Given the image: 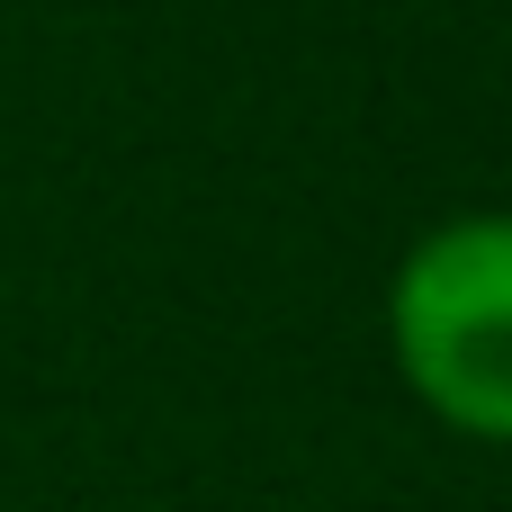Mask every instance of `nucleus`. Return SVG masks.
I'll use <instances>...</instances> for the list:
<instances>
[{"label":"nucleus","instance_id":"1","mask_svg":"<svg viewBox=\"0 0 512 512\" xmlns=\"http://www.w3.org/2000/svg\"><path fill=\"white\" fill-rule=\"evenodd\" d=\"M387 342L432 423L512 450V207H468L414 234L387 279Z\"/></svg>","mask_w":512,"mask_h":512}]
</instances>
